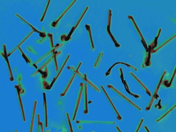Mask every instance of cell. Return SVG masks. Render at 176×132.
I'll use <instances>...</instances> for the list:
<instances>
[{"label": "cell", "mask_w": 176, "mask_h": 132, "mask_svg": "<svg viewBox=\"0 0 176 132\" xmlns=\"http://www.w3.org/2000/svg\"><path fill=\"white\" fill-rule=\"evenodd\" d=\"M107 88L110 89H111V90H112L113 91H114L115 93L118 94L119 96L121 97L122 99H124L128 103H129V104L131 105V106H132L133 107L135 108L137 110H138V111H140L142 110V109L140 107H139L137 105L134 104L133 102L131 101V100L130 99L128 98V97H127L126 95H124L122 93H121L120 91L118 90L116 88H115L113 85H110H110H107Z\"/></svg>", "instance_id": "4"}, {"label": "cell", "mask_w": 176, "mask_h": 132, "mask_svg": "<svg viewBox=\"0 0 176 132\" xmlns=\"http://www.w3.org/2000/svg\"><path fill=\"white\" fill-rule=\"evenodd\" d=\"M92 132H94V131H92Z\"/></svg>", "instance_id": "47"}, {"label": "cell", "mask_w": 176, "mask_h": 132, "mask_svg": "<svg viewBox=\"0 0 176 132\" xmlns=\"http://www.w3.org/2000/svg\"><path fill=\"white\" fill-rule=\"evenodd\" d=\"M166 73H167L166 71H164L163 72L159 80V82H158V83H157L156 86V88L155 89V90H154L153 95L152 96L151 99H150V101L149 102L147 107H146V111H150V110H151V106H152V105L153 104L155 100L156 99V96L157 95V93L159 92L160 88V86L162 84L163 78L165 77V75L166 74Z\"/></svg>", "instance_id": "1"}, {"label": "cell", "mask_w": 176, "mask_h": 132, "mask_svg": "<svg viewBox=\"0 0 176 132\" xmlns=\"http://www.w3.org/2000/svg\"><path fill=\"white\" fill-rule=\"evenodd\" d=\"M144 130H145V132H150V131L149 130V129H148V127L146 126H144Z\"/></svg>", "instance_id": "44"}, {"label": "cell", "mask_w": 176, "mask_h": 132, "mask_svg": "<svg viewBox=\"0 0 176 132\" xmlns=\"http://www.w3.org/2000/svg\"><path fill=\"white\" fill-rule=\"evenodd\" d=\"M118 71H119V74H120V79L122 80V82L123 83L125 80H124V74H123V70H122V68H118Z\"/></svg>", "instance_id": "42"}, {"label": "cell", "mask_w": 176, "mask_h": 132, "mask_svg": "<svg viewBox=\"0 0 176 132\" xmlns=\"http://www.w3.org/2000/svg\"><path fill=\"white\" fill-rule=\"evenodd\" d=\"M176 66L174 67V68L173 69V73H172V77H171V78L170 82L168 83V87H170L171 85H172V83L173 82V80H174V78L175 77V75H176Z\"/></svg>", "instance_id": "39"}, {"label": "cell", "mask_w": 176, "mask_h": 132, "mask_svg": "<svg viewBox=\"0 0 176 132\" xmlns=\"http://www.w3.org/2000/svg\"><path fill=\"white\" fill-rule=\"evenodd\" d=\"M107 32L108 33L109 35L110 38H111L112 41L113 42V43L115 44V46L117 48H120V45L119 42H118V41H117V40L115 38V36L113 35L111 31V30H109V29H106Z\"/></svg>", "instance_id": "28"}, {"label": "cell", "mask_w": 176, "mask_h": 132, "mask_svg": "<svg viewBox=\"0 0 176 132\" xmlns=\"http://www.w3.org/2000/svg\"><path fill=\"white\" fill-rule=\"evenodd\" d=\"M17 131H18V130H15V131H14V132H17Z\"/></svg>", "instance_id": "46"}, {"label": "cell", "mask_w": 176, "mask_h": 132, "mask_svg": "<svg viewBox=\"0 0 176 132\" xmlns=\"http://www.w3.org/2000/svg\"><path fill=\"white\" fill-rule=\"evenodd\" d=\"M53 60V53H52V54L51 55V56L50 57L48 58V59L44 62V63H43L42 64H41V66L38 69H37V71H35L34 72V73H33L32 74H31V75H30V77H34V76L36 75L38 73H39L40 72H41V71H42V69L45 68V67H46V66H48V64L49 63H50Z\"/></svg>", "instance_id": "15"}, {"label": "cell", "mask_w": 176, "mask_h": 132, "mask_svg": "<svg viewBox=\"0 0 176 132\" xmlns=\"http://www.w3.org/2000/svg\"><path fill=\"white\" fill-rule=\"evenodd\" d=\"M17 82H18V86L20 89V94H24L25 93V89L24 88V86L22 83V80L23 79V73L22 72H20L17 75L16 77Z\"/></svg>", "instance_id": "23"}, {"label": "cell", "mask_w": 176, "mask_h": 132, "mask_svg": "<svg viewBox=\"0 0 176 132\" xmlns=\"http://www.w3.org/2000/svg\"><path fill=\"white\" fill-rule=\"evenodd\" d=\"M176 36V34H174V35L171 36L169 38H168L167 39L165 40V41H163V42H162L161 44H160L158 46L156 47L155 49H154V50H153L151 51V53H155V52H156L157 51H159L160 49H161L162 47L165 46V45H167L168 42H170L171 41H172V40H173V38H175Z\"/></svg>", "instance_id": "21"}, {"label": "cell", "mask_w": 176, "mask_h": 132, "mask_svg": "<svg viewBox=\"0 0 176 132\" xmlns=\"http://www.w3.org/2000/svg\"><path fill=\"white\" fill-rule=\"evenodd\" d=\"M73 73L74 74H76V75H77L78 77H79L80 78H81V79L83 80L85 82L86 84H88V85H89L90 86L91 88H92L93 90L97 91L98 93H100V90L99 88H98L97 86L96 85L93 83V82H92L91 81H90L88 79V78H87V74L86 73H84V74H81V73L79 71L76 72L74 71H72Z\"/></svg>", "instance_id": "7"}, {"label": "cell", "mask_w": 176, "mask_h": 132, "mask_svg": "<svg viewBox=\"0 0 176 132\" xmlns=\"http://www.w3.org/2000/svg\"><path fill=\"white\" fill-rule=\"evenodd\" d=\"M123 84L124 86V88H125L126 91H127L129 95H131V96H133V97H134L136 98V99H139V98L140 97V96L139 95L134 94L132 93H131V92L130 91V90H129V88L128 85L127 84V83L126 82V80L123 82Z\"/></svg>", "instance_id": "30"}, {"label": "cell", "mask_w": 176, "mask_h": 132, "mask_svg": "<svg viewBox=\"0 0 176 132\" xmlns=\"http://www.w3.org/2000/svg\"><path fill=\"white\" fill-rule=\"evenodd\" d=\"M65 115H66V117L67 121H68V126H69V129H70V132H73L72 125V123H71V121H70V119L69 113L68 112H66L65 113Z\"/></svg>", "instance_id": "35"}, {"label": "cell", "mask_w": 176, "mask_h": 132, "mask_svg": "<svg viewBox=\"0 0 176 132\" xmlns=\"http://www.w3.org/2000/svg\"><path fill=\"white\" fill-rule=\"evenodd\" d=\"M2 49L3 51H1V55L3 57V58H5V60L6 61L7 65V67H8V70H9V80L11 82H13L14 81V78L13 77V72L12 71L11 67L10 66V63H9V58L7 57V49H6V45L5 44H3L2 45Z\"/></svg>", "instance_id": "5"}, {"label": "cell", "mask_w": 176, "mask_h": 132, "mask_svg": "<svg viewBox=\"0 0 176 132\" xmlns=\"http://www.w3.org/2000/svg\"><path fill=\"white\" fill-rule=\"evenodd\" d=\"M63 45V44L62 43L61 44H57L56 46H55V47L52 48V49H51L50 50H48V52H46L45 54L41 56V57H40L38 60L35 61L32 64L30 65V67H35L36 68H37V65L40 62H41V61L43 60L44 58L46 57H47L48 55H51V54H52L54 52H56V50L58 49L59 48H60Z\"/></svg>", "instance_id": "6"}, {"label": "cell", "mask_w": 176, "mask_h": 132, "mask_svg": "<svg viewBox=\"0 0 176 132\" xmlns=\"http://www.w3.org/2000/svg\"><path fill=\"white\" fill-rule=\"evenodd\" d=\"M176 107V103L175 102L173 105H172L167 110H166V111L162 113L161 115L160 116V117H159L158 118H157L155 120V122H159L160 121L162 120L163 118H165L172 111H173Z\"/></svg>", "instance_id": "25"}, {"label": "cell", "mask_w": 176, "mask_h": 132, "mask_svg": "<svg viewBox=\"0 0 176 132\" xmlns=\"http://www.w3.org/2000/svg\"><path fill=\"white\" fill-rule=\"evenodd\" d=\"M37 101L35 100L34 102L33 108L32 112V116L31 117V124H30V129L29 132H33V131L34 124V121H35V112L37 110Z\"/></svg>", "instance_id": "24"}, {"label": "cell", "mask_w": 176, "mask_h": 132, "mask_svg": "<svg viewBox=\"0 0 176 132\" xmlns=\"http://www.w3.org/2000/svg\"><path fill=\"white\" fill-rule=\"evenodd\" d=\"M88 9H89V6H87L85 8H84V10L82 12V13H81V16L79 17L78 20L76 22V24L73 26L72 29L70 30V33L68 34V36H67V37L65 38V40H66V41L70 40V38H71V36L73 34V33H74V31H75L76 29L78 27L79 25L80 24V23L81 22V20L84 18V16H85V13H87V12L88 11Z\"/></svg>", "instance_id": "8"}, {"label": "cell", "mask_w": 176, "mask_h": 132, "mask_svg": "<svg viewBox=\"0 0 176 132\" xmlns=\"http://www.w3.org/2000/svg\"><path fill=\"white\" fill-rule=\"evenodd\" d=\"M129 74L139 84L140 86L142 88H143V89L144 90V91H145L146 93L148 95H149V96H151L152 94H151V91L149 90L148 88H147V87L145 85H144L143 82H141V80H140L133 73H132L131 72H129Z\"/></svg>", "instance_id": "16"}, {"label": "cell", "mask_w": 176, "mask_h": 132, "mask_svg": "<svg viewBox=\"0 0 176 132\" xmlns=\"http://www.w3.org/2000/svg\"><path fill=\"white\" fill-rule=\"evenodd\" d=\"M77 124H115L116 122L113 121H92L78 120L76 121Z\"/></svg>", "instance_id": "17"}, {"label": "cell", "mask_w": 176, "mask_h": 132, "mask_svg": "<svg viewBox=\"0 0 176 132\" xmlns=\"http://www.w3.org/2000/svg\"><path fill=\"white\" fill-rule=\"evenodd\" d=\"M128 19L130 20V21L131 22V24L133 25L134 29L135 30L136 33H137L138 35L140 41L142 42V43L143 44V46H144L146 52H148V45L146 44L145 40V38H144V36H143V34H142V33L141 32V31L140 30L139 28L138 27L137 23L135 21L133 16H128Z\"/></svg>", "instance_id": "3"}, {"label": "cell", "mask_w": 176, "mask_h": 132, "mask_svg": "<svg viewBox=\"0 0 176 132\" xmlns=\"http://www.w3.org/2000/svg\"><path fill=\"white\" fill-rule=\"evenodd\" d=\"M14 16H16L17 18H18V19H20V20H21V22H22V23H23V24H25L28 25V26H29V27L31 28V29H32V30L34 31V32H36V33H39L40 35V36L41 35V34H44V32L42 33V32H41V31H39V30H38L35 27H34L33 25H31V24H30V23H29L28 21H27L26 20H25V19H24V18H22V16H20L19 14H18L17 13H15L14 14Z\"/></svg>", "instance_id": "18"}, {"label": "cell", "mask_w": 176, "mask_h": 132, "mask_svg": "<svg viewBox=\"0 0 176 132\" xmlns=\"http://www.w3.org/2000/svg\"><path fill=\"white\" fill-rule=\"evenodd\" d=\"M15 88L16 89V92H17V98L18 100L20 103V110H21V114H22V117L23 121L25 122L26 121L25 119V113H24V107H23V104L22 100L20 96V89L18 85H15Z\"/></svg>", "instance_id": "13"}, {"label": "cell", "mask_w": 176, "mask_h": 132, "mask_svg": "<svg viewBox=\"0 0 176 132\" xmlns=\"http://www.w3.org/2000/svg\"><path fill=\"white\" fill-rule=\"evenodd\" d=\"M83 88H84V83L82 82H81V84L79 85L77 97L76 99V101L75 102V105H74V111H73V116H72V120L73 121L75 120L76 116L77 115L79 107V105H80L81 101V97L83 95Z\"/></svg>", "instance_id": "2"}, {"label": "cell", "mask_w": 176, "mask_h": 132, "mask_svg": "<svg viewBox=\"0 0 176 132\" xmlns=\"http://www.w3.org/2000/svg\"><path fill=\"white\" fill-rule=\"evenodd\" d=\"M118 64H123L124 66L128 67L129 68L131 69L133 71H138V69L135 67H134V66H131V64H129L128 63H124V62H117Z\"/></svg>", "instance_id": "36"}, {"label": "cell", "mask_w": 176, "mask_h": 132, "mask_svg": "<svg viewBox=\"0 0 176 132\" xmlns=\"http://www.w3.org/2000/svg\"><path fill=\"white\" fill-rule=\"evenodd\" d=\"M103 52H100L99 53V54L98 56V57L96 58V60L95 61V63L94 64V66L93 67L94 68H98L100 66V64L101 62V60L102 59V57H103Z\"/></svg>", "instance_id": "26"}, {"label": "cell", "mask_w": 176, "mask_h": 132, "mask_svg": "<svg viewBox=\"0 0 176 132\" xmlns=\"http://www.w3.org/2000/svg\"><path fill=\"white\" fill-rule=\"evenodd\" d=\"M48 38V39H49V43H50V47L51 49H52L55 46H54V44H53V34L52 33H48L47 35Z\"/></svg>", "instance_id": "34"}, {"label": "cell", "mask_w": 176, "mask_h": 132, "mask_svg": "<svg viewBox=\"0 0 176 132\" xmlns=\"http://www.w3.org/2000/svg\"><path fill=\"white\" fill-rule=\"evenodd\" d=\"M111 20H112V9H110L109 10V15H108V21L106 29L111 30Z\"/></svg>", "instance_id": "32"}, {"label": "cell", "mask_w": 176, "mask_h": 132, "mask_svg": "<svg viewBox=\"0 0 176 132\" xmlns=\"http://www.w3.org/2000/svg\"><path fill=\"white\" fill-rule=\"evenodd\" d=\"M144 121V118H142V119H140L139 122V123L138 124V125L137 126V127H136V128L135 129V130H134V132H139V129H140V128H141V126H142V125L143 124V122Z\"/></svg>", "instance_id": "38"}, {"label": "cell", "mask_w": 176, "mask_h": 132, "mask_svg": "<svg viewBox=\"0 0 176 132\" xmlns=\"http://www.w3.org/2000/svg\"><path fill=\"white\" fill-rule=\"evenodd\" d=\"M37 121H38V132H41V130H40V126L41 124V122L40 121V115L39 113H37Z\"/></svg>", "instance_id": "40"}, {"label": "cell", "mask_w": 176, "mask_h": 132, "mask_svg": "<svg viewBox=\"0 0 176 132\" xmlns=\"http://www.w3.org/2000/svg\"><path fill=\"white\" fill-rule=\"evenodd\" d=\"M161 31H162V29L161 28H159L157 29V31L156 36L155 37V38L154 39V44H155L156 46H157V40L158 38L160 37V35L161 34Z\"/></svg>", "instance_id": "37"}, {"label": "cell", "mask_w": 176, "mask_h": 132, "mask_svg": "<svg viewBox=\"0 0 176 132\" xmlns=\"http://www.w3.org/2000/svg\"><path fill=\"white\" fill-rule=\"evenodd\" d=\"M26 49L28 50L29 52H31L33 54L35 55V56H38V55H39V52H38L37 50L35 49V48L34 47V46H31V45H28Z\"/></svg>", "instance_id": "33"}, {"label": "cell", "mask_w": 176, "mask_h": 132, "mask_svg": "<svg viewBox=\"0 0 176 132\" xmlns=\"http://www.w3.org/2000/svg\"><path fill=\"white\" fill-rule=\"evenodd\" d=\"M50 2V0L47 1V3H46V4L45 8H44V11H43V13H42V16H41V18L40 19V22H42V21L44 20V18H45L46 14V12H47V11H48V7H49Z\"/></svg>", "instance_id": "31"}, {"label": "cell", "mask_w": 176, "mask_h": 132, "mask_svg": "<svg viewBox=\"0 0 176 132\" xmlns=\"http://www.w3.org/2000/svg\"><path fill=\"white\" fill-rule=\"evenodd\" d=\"M62 53V51H59L57 52H55L53 53V60H54V63H55V70L56 72H58L59 70V65L57 63V57L60 55Z\"/></svg>", "instance_id": "27"}, {"label": "cell", "mask_w": 176, "mask_h": 132, "mask_svg": "<svg viewBox=\"0 0 176 132\" xmlns=\"http://www.w3.org/2000/svg\"><path fill=\"white\" fill-rule=\"evenodd\" d=\"M33 33L34 31L32 30V31H31L30 33H28V34H27V35L25 36V37H24V38H23L22 40H21V41L20 42V43L18 44H17V46L15 47L14 49H13V50H12L11 52H9V53L7 54V57H9V56H11L13 52H15L16 50L18 49L20 47V46L22 45V44H23V43H24V42H25V41H26V40H27V39H28V38H29L31 35H32V34H33Z\"/></svg>", "instance_id": "22"}, {"label": "cell", "mask_w": 176, "mask_h": 132, "mask_svg": "<svg viewBox=\"0 0 176 132\" xmlns=\"http://www.w3.org/2000/svg\"><path fill=\"white\" fill-rule=\"evenodd\" d=\"M117 64H118L117 62H116V63H114V64H113L112 66L110 67V68L109 69V70L107 71V72L105 74V77H107V76L110 75L111 74V73L112 68H113L114 67H115V66H116Z\"/></svg>", "instance_id": "41"}, {"label": "cell", "mask_w": 176, "mask_h": 132, "mask_svg": "<svg viewBox=\"0 0 176 132\" xmlns=\"http://www.w3.org/2000/svg\"><path fill=\"white\" fill-rule=\"evenodd\" d=\"M70 55L69 54V55H67V57L65 58V59H64V61H63V63L61 64V68L59 70V71L58 72V73H57V74L56 75V77H55L54 78H53V80L52 81V82L51 83L50 86V89H51V88L52 87V86H53V84H54V83L55 82L56 80H57V79L59 78V75H60V74L62 73V71L63 70V69H64V67L66 65V63H67V62H68V61L69 60V59H70Z\"/></svg>", "instance_id": "14"}, {"label": "cell", "mask_w": 176, "mask_h": 132, "mask_svg": "<svg viewBox=\"0 0 176 132\" xmlns=\"http://www.w3.org/2000/svg\"><path fill=\"white\" fill-rule=\"evenodd\" d=\"M18 50H19V51H20V55H22V57L25 60V61H26V62L27 63H29L30 64V65L31 64H33V61L32 60H31V58L29 57H28L27 56H26L25 53H24L23 52V51L22 49L20 48V47H19L18 49Z\"/></svg>", "instance_id": "29"}, {"label": "cell", "mask_w": 176, "mask_h": 132, "mask_svg": "<svg viewBox=\"0 0 176 132\" xmlns=\"http://www.w3.org/2000/svg\"><path fill=\"white\" fill-rule=\"evenodd\" d=\"M45 39H46V37H44V38H42L36 39V40H35V41H35V42L37 43V44H42V42L45 41Z\"/></svg>", "instance_id": "43"}, {"label": "cell", "mask_w": 176, "mask_h": 132, "mask_svg": "<svg viewBox=\"0 0 176 132\" xmlns=\"http://www.w3.org/2000/svg\"><path fill=\"white\" fill-rule=\"evenodd\" d=\"M43 109H44V121L45 128H48V106L46 101V96L45 93H43Z\"/></svg>", "instance_id": "12"}, {"label": "cell", "mask_w": 176, "mask_h": 132, "mask_svg": "<svg viewBox=\"0 0 176 132\" xmlns=\"http://www.w3.org/2000/svg\"><path fill=\"white\" fill-rule=\"evenodd\" d=\"M76 2H77V0H74V1H72L70 2V4L67 6V7L64 9V11H63L60 14V15H59V16L56 18V20L52 23L51 25H52V27H56V26L59 24V22L60 21V20L63 18V16H64L67 13L68 11L70 10V8L73 6V5H74Z\"/></svg>", "instance_id": "10"}, {"label": "cell", "mask_w": 176, "mask_h": 132, "mask_svg": "<svg viewBox=\"0 0 176 132\" xmlns=\"http://www.w3.org/2000/svg\"><path fill=\"white\" fill-rule=\"evenodd\" d=\"M100 88H101V90H102V92H103V94H104L105 96L106 97V98L107 99V101H109V104L110 105V106L112 107V110H113L115 115H116V117H117L118 120H120V121L122 120V117H121V116H120V113L118 112V110H117V108L115 107V105L113 104V103L112 102V100H111V98L110 97L109 95L107 93L105 89V88H104V87H103L102 85H100Z\"/></svg>", "instance_id": "9"}, {"label": "cell", "mask_w": 176, "mask_h": 132, "mask_svg": "<svg viewBox=\"0 0 176 132\" xmlns=\"http://www.w3.org/2000/svg\"><path fill=\"white\" fill-rule=\"evenodd\" d=\"M85 28H86V30H87L88 38H89V40L90 48H91V50H92V51H94V50H95V46H94V44L93 38H92V30H91V26H90V25H85Z\"/></svg>", "instance_id": "19"}, {"label": "cell", "mask_w": 176, "mask_h": 132, "mask_svg": "<svg viewBox=\"0 0 176 132\" xmlns=\"http://www.w3.org/2000/svg\"><path fill=\"white\" fill-rule=\"evenodd\" d=\"M83 95V101H84L83 113L84 114H87L89 112V107H88V86L85 82L84 83Z\"/></svg>", "instance_id": "11"}, {"label": "cell", "mask_w": 176, "mask_h": 132, "mask_svg": "<svg viewBox=\"0 0 176 132\" xmlns=\"http://www.w3.org/2000/svg\"><path fill=\"white\" fill-rule=\"evenodd\" d=\"M76 76V75L74 74V73H73V74L71 75V77L70 78V79L68 80V82H67L66 85L65 86L63 90L62 91V92L61 94H60V96H62V97H63V96H65V95H66L67 92H68V91L69 90V89H70V86L72 85V84L73 83V81H74V79Z\"/></svg>", "instance_id": "20"}, {"label": "cell", "mask_w": 176, "mask_h": 132, "mask_svg": "<svg viewBox=\"0 0 176 132\" xmlns=\"http://www.w3.org/2000/svg\"><path fill=\"white\" fill-rule=\"evenodd\" d=\"M116 129L118 132H122L120 130V128H119L118 126H116Z\"/></svg>", "instance_id": "45"}]
</instances>
